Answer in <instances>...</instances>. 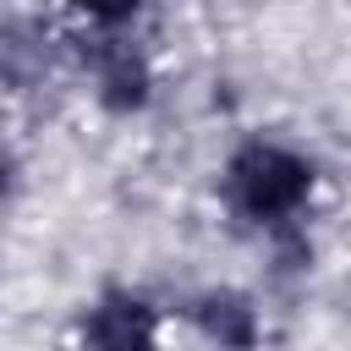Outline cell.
Returning a JSON list of instances; mask_svg holds the SVG:
<instances>
[{"label": "cell", "instance_id": "6da1fadb", "mask_svg": "<svg viewBox=\"0 0 351 351\" xmlns=\"http://www.w3.org/2000/svg\"><path fill=\"white\" fill-rule=\"evenodd\" d=\"M159 16L148 5H93L66 16V60L71 77L88 88L99 115L137 121L159 99V60H154V27Z\"/></svg>", "mask_w": 351, "mask_h": 351}, {"label": "cell", "instance_id": "7a4b0ae2", "mask_svg": "<svg viewBox=\"0 0 351 351\" xmlns=\"http://www.w3.org/2000/svg\"><path fill=\"white\" fill-rule=\"evenodd\" d=\"M318 192H324L318 159L280 132H241L219 154V170H214V197L225 219L241 225L247 236L313 219Z\"/></svg>", "mask_w": 351, "mask_h": 351}, {"label": "cell", "instance_id": "3957f363", "mask_svg": "<svg viewBox=\"0 0 351 351\" xmlns=\"http://www.w3.org/2000/svg\"><path fill=\"white\" fill-rule=\"evenodd\" d=\"M60 77H71V60H66V16L0 11V99L38 104Z\"/></svg>", "mask_w": 351, "mask_h": 351}, {"label": "cell", "instance_id": "277c9868", "mask_svg": "<svg viewBox=\"0 0 351 351\" xmlns=\"http://www.w3.org/2000/svg\"><path fill=\"white\" fill-rule=\"evenodd\" d=\"M71 351H165V307L154 291L110 280L99 285L71 329Z\"/></svg>", "mask_w": 351, "mask_h": 351}, {"label": "cell", "instance_id": "5b68a950", "mask_svg": "<svg viewBox=\"0 0 351 351\" xmlns=\"http://www.w3.org/2000/svg\"><path fill=\"white\" fill-rule=\"evenodd\" d=\"M181 324L192 329V340L203 351H263L269 346V313L263 296L230 280L197 285L181 302Z\"/></svg>", "mask_w": 351, "mask_h": 351}, {"label": "cell", "instance_id": "8992f818", "mask_svg": "<svg viewBox=\"0 0 351 351\" xmlns=\"http://www.w3.org/2000/svg\"><path fill=\"white\" fill-rule=\"evenodd\" d=\"M252 241H258L263 280H269L274 291H296V285H307V280H313V269H318V258H324L313 219L274 225V230H263V236H252Z\"/></svg>", "mask_w": 351, "mask_h": 351}, {"label": "cell", "instance_id": "52a82bcc", "mask_svg": "<svg viewBox=\"0 0 351 351\" xmlns=\"http://www.w3.org/2000/svg\"><path fill=\"white\" fill-rule=\"evenodd\" d=\"M16 181H22V154H16V143H11V132L0 126V203L16 192Z\"/></svg>", "mask_w": 351, "mask_h": 351}, {"label": "cell", "instance_id": "ba28073f", "mask_svg": "<svg viewBox=\"0 0 351 351\" xmlns=\"http://www.w3.org/2000/svg\"><path fill=\"white\" fill-rule=\"evenodd\" d=\"M340 313H346V318H351V285H346V291H340Z\"/></svg>", "mask_w": 351, "mask_h": 351}]
</instances>
